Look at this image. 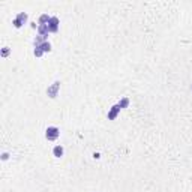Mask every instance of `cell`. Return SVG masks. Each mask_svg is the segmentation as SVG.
I'll return each mask as SVG.
<instances>
[{
  "label": "cell",
  "mask_w": 192,
  "mask_h": 192,
  "mask_svg": "<svg viewBox=\"0 0 192 192\" xmlns=\"http://www.w3.org/2000/svg\"><path fill=\"white\" fill-rule=\"evenodd\" d=\"M60 137V129L57 126H48L45 129V138L48 141H56Z\"/></svg>",
  "instance_id": "1"
},
{
  "label": "cell",
  "mask_w": 192,
  "mask_h": 192,
  "mask_svg": "<svg viewBox=\"0 0 192 192\" xmlns=\"http://www.w3.org/2000/svg\"><path fill=\"white\" fill-rule=\"evenodd\" d=\"M27 21H29V15H27L26 12H18V14H17V17L14 18L12 24H14V27H15V29H20V27H23Z\"/></svg>",
  "instance_id": "2"
},
{
  "label": "cell",
  "mask_w": 192,
  "mask_h": 192,
  "mask_svg": "<svg viewBox=\"0 0 192 192\" xmlns=\"http://www.w3.org/2000/svg\"><path fill=\"white\" fill-rule=\"evenodd\" d=\"M60 81L57 80V81H54L51 86H48V89H47V95H48V98H51V99H56L57 98V95H59V90H60Z\"/></svg>",
  "instance_id": "3"
},
{
  "label": "cell",
  "mask_w": 192,
  "mask_h": 192,
  "mask_svg": "<svg viewBox=\"0 0 192 192\" xmlns=\"http://www.w3.org/2000/svg\"><path fill=\"white\" fill-rule=\"evenodd\" d=\"M59 24H60L59 18H57V17H51V20H50V23H48L50 33H57V32H59Z\"/></svg>",
  "instance_id": "4"
},
{
  "label": "cell",
  "mask_w": 192,
  "mask_h": 192,
  "mask_svg": "<svg viewBox=\"0 0 192 192\" xmlns=\"http://www.w3.org/2000/svg\"><path fill=\"white\" fill-rule=\"evenodd\" d=\"M120 105L119 104H116V105H113L111 108H110V111H108V114H107V117H108V120H114L116 117H117V114L120 113Z\"/></svg>",
  "instance_id": "5"
},
{
  "label": "cell",
  "mask_w": 192,
  "mask_h": 192,
  "mask_svg": "<svg viewBox=\"0 0 192 192\" xmlns=\"http://www.w3.org/2000/svg\"><path fill=\"white\" fill-rule=\"evenodd\" d=\"M38 33L42 35V36H48V33H50L48 24H39V26H38Z\"/></svg>",
  "instance_id": "6"
},
{
  "label": "cell",
  "mask_w": 192,
  "mask_h": 192,
  "mask_svg": "<svg viewBox=\"0 0 192 192\" xmlns=\"http://www.w3.org/2000/svg\"><path fill=\"white\" fill-rule=\"evenodd\" d=\"M47 38H48V36H42V35H38V36L33 39V44H35V47H41L44 42H47Z\"/></svg>",
  "instance_id": "7"
},
{
  "label": "cell",
  "mask_w": 192,
  "mask_h": 192,
  "mask_svg": "<svg viewBox=\"0 0 192 192\" xmlns=\"http://www.w3.org/2000/svg\"><path fill=\"white\" fill-rule=\"evenodd\" d=\"M63 153H65V150H63V147H62V146H56V147L53 149V155H54L56 158H62V156H63Z\"/></svg>",
  "instance_id": "8"
},
{
  "label": "cell",
  "mask_w": 192,
  "mask_h": 192,
  "mask_svg": "<svg viewBox=\"0 0 192 192\" xmlns=\"http://www.w3.org/2000/svg\"><path fill=\"white\" fill-rule=\"evenodd\" d=\"M50 20H51V17H50L48 14H42V15L39 17V24H48Z\"/></svg>",
  "instance_id": "9"
},
{
  "label": "cell",
  "mask_w": 192,
  "mask_h": 192,
  "mask_svg": "<svg viewBox=\"0 0 192 192\" xmlns=\"http://www.w3.org/2000/svg\"><path fill=\"white\" fill-rule=\"evenodd\" d=\"M39 48H41V50H42L44 53H50V51H51V44H50V42L47 41V42H44V44H42V45H41Z\"/></svg>",
  "instance_id": "10"
},
{
  "label": "cell",
  "mask_w": 192,
  "mask_h": 192,
  "mask_svg": "<svg viewBox=\"0 0 192 192\" xmlns=\"http://www.w3.org/2000/svg\"><path fill=\"white\" fill-rule=\"evenodd\" d=\"M119 105H120V108H128V105H129V99H128V98H122V99L119 101Z\"/></svg>",
  "instance_id": "11"
},
{
  "label": "cell",
  "mask_w": 192,
  "mask_h": 192,
  "mask_svg": "<svg viewBox=\"0 0 192 192\" xmlns=\"http://www.w3.org/2000/svg\"><path fill=\"white\" fill-rule=\"evenodd\" d=\"M33 54H35V57H42L45 53L39 48V47H35V50H33Z\"/></svg>",
  "instance_id": "12"
},
{
  "label": "cell",
  "mask_w": 192,
  "mask_h": 192,
  "mask_svg": "<svg viewBox=\"0 0 192 192\" xmlns=\"http://www.w3.org/2000/svg\"><path fill=\"white\" fill-rule=\"evenodd\" d=\"M9 53H11L9 47H5V48L2 50V57H8V56H9Z\"/></svg>",
  "instance_id": "13"
},
{
  "label": "cell",
  "mask_w": 192,
  "mask_h": 192,
  "mask_svg": "<svg viewBox=\"0 0 192 192\" xmlns=\"http://www.w3.org/2000/svg\"><path fill=\"white\" fill-rule=\"evenodd\" d=\"M8 158H9V155H8V153H6V152H5V153H3V155H2V159H3V161H6V159H8Z\"/></svg>",
  "instance_id": "14"
},
{
  "label": "cell",
  "mask_w": 192,
  "mask_h": 192,
  "mask_svg": "<svg viewBox=\"0 0 192 192\" xmlns=\"http://www.w3.org/2000/svg\"><path fill=\"white\" fill-rule=\"evenodd\" d=\"M191 90H192V87H191Z\"/></svg>",
  "instance_id": "15"
}]
</instances>
